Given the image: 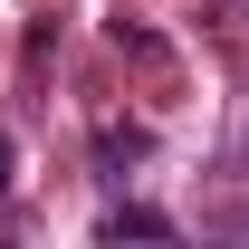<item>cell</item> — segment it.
<instances>
[{
  "instance_id": "7a4b0ae2",
  "label": "cell",
  "mask_w": 249,
  "mask_h": 249,
  "mask_svg": "<svg viewBox=\"0 0 249 249\" xmlns=\"http://www.w3.org/2000/svg\"><path fill=\"white\" fill-rule=\"evenodd\" d=\"M154 154V134H144V124H106V134H96V163H106V182H124V163H144Z\"/></svg>"
},
{
  "instance_id": "3957f363",
  "label": "cell",
  "mask_w": 249,
  "mask_h": 249,
  "mask_svg": "<svg viewBox=\"0 0 249 249\" xmlns=\"http://www.w3.org/2000/svg\"><path fill=\"white\" fill-rule=\"evenodd\" d=\"M0 192H10V134H0Z\"/></svg>"
},
{
  "instance_id": "6da1fadb",
  "label": "cell",
  "mask_w": 249,
  "mask_h": 249,
  "mask_svg": "<svg viewBox=\"0 0 249 249\" xmlns=\"http://www.w3.org/2000/svg\"><path fill=\"white\" fill-rule=\"evenodd\" d=\"M96 240H182V220L144 211V201H106V211H96Z\"/></svg>"
}]
</instances>
